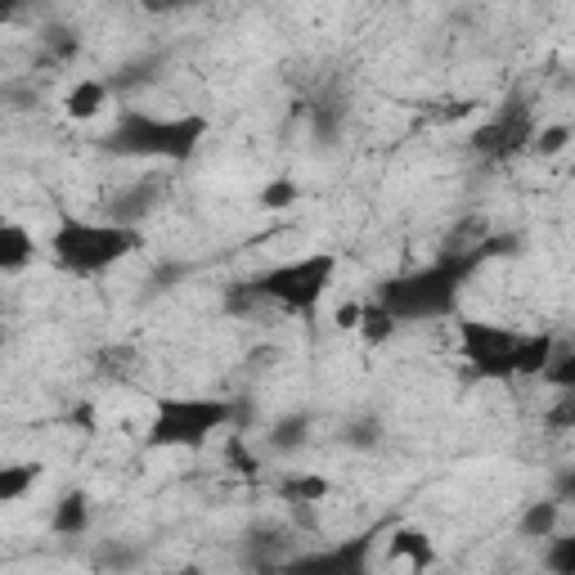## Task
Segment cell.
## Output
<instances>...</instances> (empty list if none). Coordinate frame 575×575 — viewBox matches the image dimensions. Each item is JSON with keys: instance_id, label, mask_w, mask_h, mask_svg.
Here are the masks:
<instances>
[{"instance_id": "23", "label": "cell", "mask_w": 575, "mask_h": 575, "mask_svg": "<svg viewBox=\"0 0 575 575\" xmlns=\"http://www.w3.org/2000/svg\"><path fill=\"white\" fill-rule=\"evenodd\" d=\"M41 41H46V50H50L59 63H68V59L81 50V41H77V32H72V28H50Z\"/></svg>"}, {"instance_id": "8", "label": "cell", "mask_w": 575, "mask_h": 575, "mask_svg": "<svg viewBox=\"0 0 575 575\" xmlns=\"http://www.w3.org/2000/svg\"><path fill=\"white\" fill-rule=\"evenodd\" d=\"M158 202H162V185H158V180H131L127 189H118V194L108 198V220L136 229Z\"/></svg>"}, {"instance_id": "2", "label": "cell", "mask_w": 575, "mask_h": 575, "mask_svg": "<svg viewBox=\"0 0 575 575\" xmlns=\"http://www.w3.org/2000/svg\"><path fill=\"white\" fill-rule=\"evenodd\" d=\"M207 136V118L185 112V118H153L140 108H122L118 127L103 136V149L118 158H162V162H189Z\"/></svg>"}, {"instance_id": "21", "label": "cell", "mask_w": 575, "mask_h": 575, "mask_svg": "<svg viewBox=\"0 0 575 575\" xmlns=\"http://www.w3.org/2000/svg\"><path fill=\"white\" fill-rule=\"evenodd\" d=\"M566 145H571V127H562V122H553V127L535 131V140H531V149H535L539 158H557Z\"/></svg>"}, {"instance_id": "12", "label": "cell", "mask_w": 575, "mask_h": 575, "mask_svg": "<svg viewBox=\"0 0 575 575\" xmlns=\"http://www.w3.org/2000/svg\"><path fill=\"white\" fill-rule=\"evenodd\" d=\"M50 531H54L59 539H77V535H86V531H90V499H86L81 490L63 495V499L54 504V513H50Z\"/></svg>"}, {"instance_id": "3", "label": "cell", "mask_w": 575, "mask_h": 575, "mask_svg": "<svg viewBox=\"0 0 575 575\" xmlns=\"http://www.w3.org/2000/svg\"><path fill=\"white\" fill-rule=\"evenodd\" d=\"M140 248V235L131 225L118 220H63L50 239V252L59 261V270L68 275H103L108 266H118L122 257H131Z\"/></svg>"}, {"instance_id": "9", "label": "cell", "mask_w": 575, "mask_h": 575, "mask_svg": "<svg viewBox=\"0 0 575 575\" xmlns=\"http://www.w3.org/2000/svg\"><path fill=\"white\" fill-rule=\"evenodd\" d=\"M108 99H112V90H108L103 81L81 77V81H72V86H68V95H63V112H68L72 122H95L99 112L108 108Z\"/></svg>"}, {"instance_id": "26", "label": "cell", "mask_w": 575, "mask_h": 575, "mask_svg": "<svg viewBox=\"0 0 575 575\" xmlns=\"http://www.w3.org/2000/svg\"><path fill=\"white\" fill-rule=\"evenodd\" d=\"M557 490H562V499H571V504H575V468L557 477Z\"/></svg>"}, {"instance_id": "20", "label": "cell", "mask_w": 575, "mask_h": 575, "mask_svg": "<svg viewBox=\"0 0 575 575\" xmlns=\"http://www.w3.org/2000/svg\"><path fill=\"white\" fill-rule=\"evenodd\" d=\"M544 383L557 391H575V351H557L544 369Z\"/></svg>"}, {"instance_id": "25", "label": "cell", "mask_w": 575, "mask_h": 575, "mask_svg": "<svg viewBox=\"0 0 575 575\" xmlns=\"http://www.w3.org/2000/svg\"><path fill=\"white\" fill-rule=\"evenodd\" d=\"M360 315H365V301H341L337 315H333V324H337L341 333H356V328H360Z\"/></svg>"}, {"instance_id": "7", "label": "cell", "mask_w": 575, "mask_h": 575, "mask_svg": "<svg viewBox=\"0 0 575 575\" xmlns=\"http://www.w3.org/2000/svg\"><path fill=\"white\" fill-rule=\"evenodd\" d=\"M531 140H535L531 112H526V108H508V112H499L495 122L477 127L468 145H473L477 158H513V153H522Z\"/></svg>"}, {"instance_id": "6", "label": "cell", "mask_w": 575, "mask_h": 575, "mask_svg": "<svg viewBox=\"0 0 575 575\" xmlns=\"http://www.w3.org/2000/svg\"><path fill=\"white\" fill-rule=\"evenodd\" d=\"M458 337H464V356L477 378H513V356H517L513 333H504L499 324L464 319L458 324Z\"/></svg>"}, {"instance_id": "16", "label": "cell", "mask_w": 575, "mask_h": 575, "mask_svg": "<svg viewBox=\"0 0 575 575\" xmlns=\"http://www.w3.org/2000/svg\"><path fill=\"white\" fill-rule=\"evenodd\" d=\"M396 328H400V319H396L383 301H365V315H360V328H356V333L369 341V347H383V341H391Z\"/></svg>"}, {"instance_id": "19", "label": "cell", "mask_w": 575, "mask_h": 575, "mask_svg": "<svg viewBox=\"0 0 575 575\" xmlns=\"http://www.w3.org/2000/svg\"><path fill=\"white\" fill-rule=\"evenodd\" d=\"M306 427H310V423H306L301 414L279 418L275 432H270V445H275V449H301V445H306Z\"/></svg>"}, {"instance_id": "14", "label": "cell", "mask_w": 575, "mask_h": 575, "mask_svg": "<svg viewBox=\"0 0 575 575\" xmlns=\"http://www.w3.org/2000/svg\"><path fill=\"white\" fill-rule=\"evenodd\" d=\"M517 526H522L526 539H553L557 526H562V499H535V504H526V513H522Z\"/></svg>"}, {"instance_id": "4", "label": "cell", "mask_w": 575, "mask_h": 575, "mask_svg": "<svg viewBox=\"0 0 575 575\" xmlns=\"http://www.w3.org/2000/svg\"><path fill=\"white\" fill-rule=\"evenodd\" d=\"M229 405L225 400H198V396H158L153 423H149V445L153 449H198L216 432H225Z\"/></svg>"}, {"instance_id": "22", "label": "cell", "mask_w": 575, "mask_h": 575, "mask_svg": "<svg viewBox=\"0 0 575 575\" xmlns=\"http://www.w3.org/2000/svg\"><path fill=\"white\" fill-rule=\"evenodd\" d=\"M544 427H548V432H575V391H562V396L548 405Z\"/></svg>"}, {"instance_id": "10", "label": "cell", "mask_w": 575, "mask_h": 575, "mask_svg": "<svg viewBox=\"0 0 575 575\" xmlns=\"http://www.w3.org/2000/svg\"><path fill=\"white\" fill-rule=\"evenodd\" d=\"M37 261V239H32V229L19 225V220H6L0 225V270L6 275H19L23 266Z\"/></svg>"}, {"instance_id": "11", "label": "cell", "mask_w": 575, "mask_h": 575, "mask_svg": "<svg viewBox=\"0 0 575 575\" xmlns=\"http://www.w3.org/2000/svg\"><path fill=\"white\" fill-rule=\"evenodd\" d=\"M557 356V341L548 333L517 337V356H513V378H544L548 360Z\"/></svg>"}, {"instance_id": "24", "label": "cell", "mask_w": 575, "mask_h": 575, "mask_svg": "<svg viewBox=\"0 0 575 575\" xmlns=\"http://www.w3.org/2000/svg\"><path fill=\"white\" fill-rule=\"evenodd\" d=\"M548 566L553 571H566V575H575V535H553V548H548Z\"/></svg>"}, {"instance_id": "18", "label": "cell", "mask_w": 575, "mask_h": 575, "mask_svg": "<svg viewBox=\"0 0 575 575\" xmlns=\"http://www.w3.org/2000/svg\"><path fill=\"white\" fill-rule=\"evenodd\" d=\"M261 207L266 211H288V207H297V198H301V185L297 180H288V176H275V180H266L261 185Z\"/></svg>"}, {"instance_id": "5", "label": "cell", "mask_w": 575, "mask_h": 575, "mask_svg": "<svg viewBox=\"0 0 575 575\" xmlns=\"http://www.w3.org/2000/svg\"><path fill=\"white\" fill-rule=\"evenodd\" d=\"M333 275H337V257L333 252H315V257H301V261H284L266 275L252 279V293L261 301H275L284 306L288 315H315L324 293L333 288Z\"/></svg>"}, {"instance_id": "27", "label": "cell", "mask_w": 575, "mask_h": 575, "mask_svg": "<svg viewBox=\"0 0 575 575\" xmlns=\"http://www.w3.org/2000/svg\"><path fill=\"white\" fill-rule=\"evenodd\" d=\"M176 6H180V0H145L149 14H167V10H176Z\"/></svg>"}, {"instance_id": "1", "label": "cell", "mask_w": 575, "mask_h": 575, "mask_svg": "<svg viewBox=\"0 0 575 575\" xmlns=\"http://www.w3.org/2000/svg\"><path fill=\"white\" fill-rule=\"evenodd\" d=\"M486 257L482 252H458V257H440L436 266L427 270H414V275H400V279H387L378 288V301L400 319H440L458 306V288L473 279V270L482 266Z\"/></svg>"}, {"instance_id": "13", "label": "cell", "mask_w": 575, "mask_h": 575, "mask_svg": "<svg viewBox=\"0 0 575 575\" xmlns=\"http://www.w3.org/2000/svg\"><path fill=\"white\" fill-rule=\"evenodd\" d=\"M279 495L288 504H297V508H315V504H324L333 495V482L324 473H293V477H284Z\"/></svg>"}, {"instance_id": "15", "label": "cell", "mask_w": 575, "mask_h": 575, "mask_svg": "<svg viewBox=\"0 0 575 575\" xmlns=\"http://www.w3.org/2000/svg\"><path fill=\"white\" fill-rule=\"evenodd\" d=\"M391 557L396 562H409V566H432L436 562V553H432V539L423 535V531H414V526H405V531H396L391 535Z\"/></svg>"}, {"instance_id": "17", "label": "cell", "mask_w": 575, "mask_h": 575, "mask_svg": "<svg viewBox=\"0 0 575 575\" xmlns=\"http://www.w3.org/2000/svg\"><path fill=\"white\" fill-rule=\"evenodd\" d=\"M41 482L37 464H14V468H0V504H19L32 486Z\"/></svg>"}]
</instances>
